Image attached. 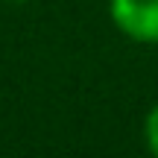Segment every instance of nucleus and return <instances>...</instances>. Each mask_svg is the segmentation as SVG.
I'll use <instances>...</instances> for the list:
<instances>
[{"instance_id":"7ed1b4c3","label":"nucleus","mask_w":158,"mask_h":158,"mask_svg":"<svg viewBox=\"0 0 158 158\" xmlns=\"http://www.w3.org/2000/svg\"><path fill=\"white\" fill-rule=\"evenodd\" d=\"M6 3H29V0H6Z\"/></svg>"},{"instance_id":"f03ea898","label":"nucleus","mask_w":158,"mask_h":158,"mask_svg":"<svg viewBox=\"0 0 158 158\" xmlns=\"http://www.w3.org/2000/svg\"><path fill=\"white\" fill-rule=\"evenodd\" d=\"M143 143H147L149 155L158 158V102L147 111V117H143Z\"/></svg>"},{"instance_id":"f257e3e1","label":"nucleus","mask_w":158,"mask_h":158,"mask_svg":"<svg viewBox=\"0 0 158 158\" xmlns=\"http://www.w3.org/2000/svg\"><path fill=\"white\" fill-rule=\"evenodd\" d=\"M108 18L135 44H158V0H108Z\"/></svg>"}]
</instances>
